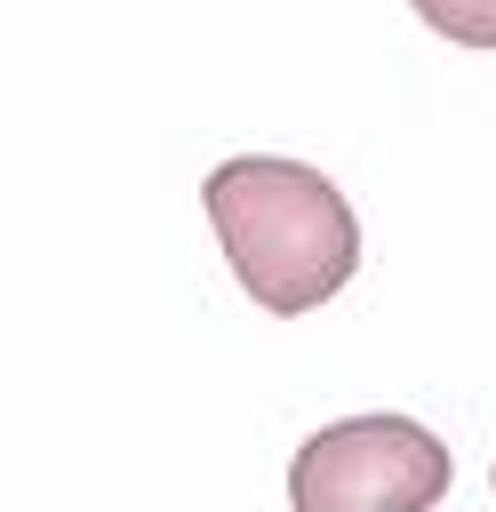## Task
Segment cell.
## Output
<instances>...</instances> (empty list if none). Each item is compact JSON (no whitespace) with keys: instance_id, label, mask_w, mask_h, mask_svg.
Wrapping results in <instances>:
<instances>
[{"instance_id":"3","label":"cell","mask_w":496,"mask_h":512,"mask_svg":"<svg viewBox=\"0 0 496 512\" xmlns=\"http://www.w3.org/2000/svg\"><path fill=\"white\" fill-rule=\"evenodd\" d=\"M408 8L456 48H496V0H408Z\"/></svg>"},{"instance_id":"1","label":"cell","mask_w":496,"mask_h":512,"mask_svg":"<svg viewBox=\"0 0 496 512\" xmlns=\"http://www.w3.org/2000/svg\"><path fill=\"white\" fill-rule=\"evenodd\" d=\"M200 200H208V224L224 240V264L280 320L328 304L360 264V224H352L344 192L304 160L240 152V160L208 168Z\"/></svg>"},{"instance_id":"2","label":"cell","mask_w":496,"mask_h":512,"mask_svg":"<svg viewBox=\"0 0 496 512\" xmlns=\"http://www.w3.org/2000/svg\"><path fill=\"white\" fill-rule=\"evenodd\" d=\"M448 496V448L416 416H344L288 464L296 512H432Z\"/></svg>"}]
</instances>
